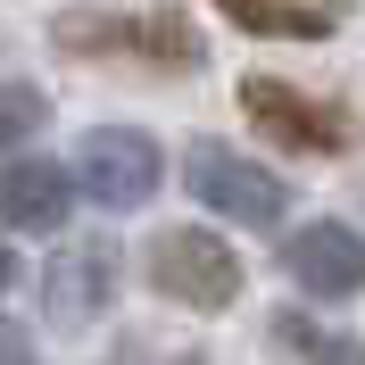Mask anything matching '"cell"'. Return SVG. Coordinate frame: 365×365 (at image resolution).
Listing matches in <instances>:
<instances>
[{
    "label": "cell",
    "instance_id": "cell-1",
    "mask_svg": "<svg viewBox=\"0 0 365 365\" xmlns=\"http://www.w3.org/2000/svg\"><path fill=\"white\" fill-rule=\"evenodd\" d=\"M50 42L67 58H150V67H200V25L182 9H58Z\"/></svg>",
    "mask_w": 365,
    "mask_h": 365
},
{
    "label": "cell",
    "instance_id": "cell-2",
    "mask_svg": "<svg viewBox=\"0 0 365 365\" xmlns=\"http://www.w3.org/2000/svg\"><path fill=\"white\" fill-rule=\"evenodd\" d=\"M182 182H191V200L216 207L225 225H282V207H291V182L274 175V166L241 158L225 141H191V158H182Z\"/></svg>",
    "mask_w": 365,
    "mask_h": 365
},
{
    "label": "cell",
    "instance_id": "cell-3",
    "mask_svg": "<svg viewBox=\"0 0 365 365\" xmlns=\"http://www.w3.org/2000/svg\"><path fill=\"white\" fill-rule=\"evenodd\" d=\"M241 108L257 116V133H274L282 150H307V158H332V150H349V133H357L341 100H316V91L274 83V75H241Z\"/></svg>",
    "mask_w": 365,
    "mask_h": 365
},
{
    "label": "cell",
    "instance_id": "cell-4",
    "mask_svg": "<svg viewBox=\"0 0 365 365\" xmlns=\"http://www.w3.org/2000/svg\"><path fill=\"white\" fill-rule=\"evenodd\" d=\"M150 282H158L166 299H182V307H232V299H241V257H232L216 232L175 225V232L150 241Z\"/></svg>",
    "mask_w": 365,
    "mask_h": 365
},
{
    "label": "cell",
    "instance_id": "cell-5",
    "mask_svg": "<svg viewBox=\"0 0 365 365\" xmlns=\"http://www.w3.org/2000/svg\"><path fill=\"white\" fill-rule=\"evenodd\" d=\"M75 175H83V191L100 207H150L166 158H158V141L133 133V125H100V133H83V150H75Z\"/></svg>",
    "mask_w": 365,
    "mask_h": 365
},
{
    "label": "cell",
    "instance_id": "cell-6",
    "mask_svg": "<svg viewBox=\"0 0 365 365\" xmlns=\"http://www.w3.org/2000/svg\"><path fill=\"white\" fill-rule=\"evenodd\" d=\"M291 282L307 299H357L365 291V241L341 225V216H316V225L291 232V250H282Z\"/></svg>",
    "mask_w": 365,
    "mask_h": 365
},
{
    "label": "cell",
    "instance_id": "cell-7",
    "mask_svg": "<svg viewBox=\"0 0 365 365\" xmlns=\"http://www.w3.org/2000/svg\"><path fill=\"white\" fill-rule=\"evenodd\" d=\"M116 241H75V250H58L50 257V274H42V307H50V324H91V316H108V299H116Z\"/></svg>",
    "mask_w": 365,
    "mask_h": 365
},
{
    "label": "cell",
    "instance_id": "cell-8",
    "mask_svg": "<svg viewBox=\"0 0 365 365\" xmlns=\"http://www.w3.org/2000/svg\"><path fill=\"white\" fill-rule=\"evenodd\" d=\"M67 207H75V175H67V166H50V158L0 166V225H17V232H58V225H67Z\"/></svg>",
    "mask_w": 365,
    "mask_h": 365
},
{
    "label": "cell",
    "instance_id": "cell-9",
    "mask_svg": "<svg viewBox=\"0 0 365 365\" xmlns=\"http://www.w3.org/2000/svg\"><path fill=\"white\" fill-rule=\"evenodd\" d=\"M241 34H266V42H332L349 25L341 0H216Z\"/></svg>",
    "mask_w": 365,
    "mask_h": 365
},
{
    "label": "cell",
    "instance_id": "cell-10",
    "mask_svg": "<svg viewBox=\"0 0 365 365\" xmlns=\"http://www.w3.org/2000/svg\"><path fill=\"white\" fill-rule=\"evenodd\" d=\"M274 341L291 349L299 365H365V341H349V332H324V324H307L291 307V316H274Z\"/></svg>",
    "mask_w": 365,
    "mask_h": 365
},
{
    "label": "cell",
    "instance_id": "cell-11",
    "mask_svg": "<svg viewBox=\"0 0 365 365\" xmlns=\"http://www.w3.org/2000/svg\"><path fill=\"white\" fill-rule=\"evenodd\" d=\"M50 125V100L34 83H0V150H17L25 133H42Z\"/></svg>",
    "mask_w": 365,
    "mask_h": 365
},
{
    "label": "cell",
    "instance_id": "cell-12",
    "mask_svg": "<svg viewBox=\"0 0 365 365\" xmlns=\"http://www.w3.org/2000/svg\"><path fill=\"white\" fill-rule=\"evenodd\" d=\"M0 365H34V341H25L17 324H0Z\"/></svg>",
    "mask_w": 365,
    "mask_h": 365
},
{
    "label": "cell",
    "instance_id": "cell-13",
    "mask_svg": "<svg viewBox=\"0 0 365 365\" xmlns=\"http://www.w3.org/2000/svg\"><path fill=\"white\" fill-rule=\"evenodd\" d=\"M9 282H17V257H9V241H0V291H9Z\"/></svg>",
    "mask_w": 365,
    "mask_h": 365
},
{
    "label": "cell",
    "instance_id": "cell-14",
    "mask_svg": "<svg viewBox=\"0 0 365 365\" xmlns=\"http://www.w3.org/2000/svg\"><path fill=\"white\" fill-rule=\"evenodd\" d=\"M182 365H200V357H182Z\"/></svg>",
    "mask_w": 365,
    "mask_h": 365
}]
</instances>
